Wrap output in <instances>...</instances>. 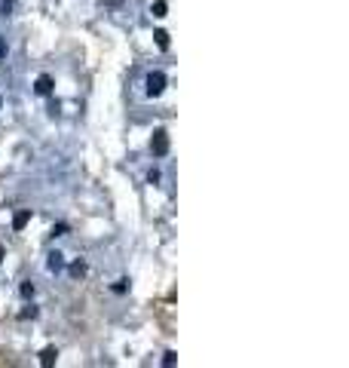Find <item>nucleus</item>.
I'll list each match as a JSON object with an SVG mask.
<instances>
[{
  "instance_id": "obj_1",
  "label": "nucleus",
  "mask_w": 349,
  "mask_h": 368,
  "mask_svg": "<svg viewBox=\"0 0 349 368\" xmlns=\"http://www.w3.org/2000/svg\"><path fill=\"white\" fill-rule=\"evenodd\" d=\"M144 86H147V95H150V98H159L165 92V74L162 71H150L147 80H144Z\"/></svg>"
},
{
  "instance_id": "obj_4",
  "label": "nucleus",
  "mask_w": 349,
  "mask_h": 368,
  "mask_svg": "<svg viewBox=\"0 0 349 368\" xmlns=\"http://www.w3.org/2000/svg\"><path fill=\"white\" fill-rule=\"evenodd\" d=\"M28 221H31V209H22V212H15V218H12V230H25Z\"/></svg>"
},
{
  "instance_id": "obj_19",
  "label": "nucleus",
  "mask_w": 349,
  "mask_h": 368,
  "mask_svg": "<svg viewBox=\"0 0 349 368\" xmlns=\"http://www.w3.org/2000/svg\"><path fill=\"white\" fill-rule=\"evenodd\" d=\"M0 104H3V98H0Z\"/></svg>"
},
{
  "instance_id": "obj_13",
  "label": "nucleus",
  "mask_w": 349,
  "mask_h": 368,
  "mask_svg": "<svg viewBox=\"0 0 349 368\" xmlns=\"http://www.w3.org/2000/svg\"><path fill=\"white\" fill-rule=\"evenodd\" d=\"M114 292H117V294H126V292H129V279H120V283L114 286Z\"/></svg>"
},
{
  "instance_id": "obj_2",
  "label": "nucleus",
  "mask_w": 349,
  "mask_h": 368,
  "mask_svg": "<svg viewBox=\"0 0 349 368\" xmlns=\"http://www.w3.org/2000/svg\"><path fill=\"white\" fill-rule=\"evenodd\" d=\"M150 153L153 156H165L169 153V132L165 129H156L153 138H150Z\"/></svg>"
},
{
  "instance_id": "obj_14",
  "label": "nucleus",
  "mask_w": 349,
  "mask_h": 368,
  "mask_svg": "<svg viewBox=\"0 0 349 368\" xmlns=\"http://www.w3.org/2000/svg\"><path fill=\"white\" fill-rule=\"evenodd\" d=\"M62 233H68V224H55L52 227V236H62Z\"/></svg>"
},
{
  "instance_id": "obj_15",
  "label": "nucleus",
  "mask_w": 349,
  "mask_h": 368,
  "mask_svg": "<svg viewBox=\"0 0 349 368\" xmlns=\"http://www.w3.org/2000/svg\"><path fill=\"white\" fill-rule=\"evenodd\" d=\"M0 9H3V15H9V12H12V0H3V3H0Z\"/></svg>"
},
{
  "instance_id": "obj_5",
  "label": "nucleus",
  "mask_w": 349,
  "mask_h": 368,
  "mask_svg": "<svg viewBox=\"0 0 349 368\" xmlns=\"http://www.w3.org/2000/svg\"><path fill=\"white\" fill-rule=\"evenodd\" d=\"M55 359H59V350H55V347H46L43 353H40V365H43V368L55 365Z\"/></svg>"
},
{
  "instance_id": "obj_12",
  "label": "nucleus",
  "mask_w": 349,
  "mask_h": 368,
  "mask_svg": "<svg viewBox=\"0 0 349 368\" xmlns=\"http://www.w3.org/2000/svg\"><path fill=\"white\" fill-rule=\"evenodd\" d=\"M175 362H178V353H175V350H169V353L162 356V365H175Z\"/></svg>"
},
{
  "instance_id": "obj_3",
  "label": "nucleus",
  "mask_w": 349,
  "mask_h": 368,
  "mask_svg": "<svg viewBox=\"0 0 349 368\" xmlns=\"http://www.w3.org/2000/svg\"><path fill=\"white\" fill-rule=\"evenodd\" d=\"M34 89H37V95H49L52 92V77L49 74H40V77H37V83H34Z\"/></svg>"
},
{
  "instance_id": "obj_16",
  "label": "nucleus",
  "mask_w": 349,
  "mask_h": 368,
  "mask_svg": "<svg viewBox=\"0 0 349 368\" xmlns=\"http://www.w3.org/2000/svg\"><path fill=\"white\" fill-rule=\"evenodd\" d=\"M147 181H150V184H156V181H159V172H156V169H150V175H147Z\"/></svg>"
},
{
  "instance_id": "obj_7",
  "label": "nucleus",
  "mask_w": 349,
  "mask_h": 368,
  "mask_svg": "<svg viewBox=\"0 0 349 368\" xmlns=\"http://www.w3.org/2000/svg\"><path fill=\"white\" fill-rule=\"evenodd\" d=\"M150 12H153V19H165V15H169V3H165V0H156V3L150 6Z\"/></svg>"
},
{
  "instance_id": "obj_18",
  "label": "nucleus",
  "mask_w": 349,
  "mask_h": 368,
  "mask_svg": "<svg viewBox=\"0 0 349 368\" xmlns=\"http://www.w3.org/2000/svg\"><path fill=\"white\" fill-rule=\"evenodd\" d=\"M0 261H3V245H0Z\"/></svg>"
},
{
  "instance_id": "obj_17",
  "label": "nucleus",
  "mask_w": 349,
  "mask_h": 368,
  "mask_svg": "<svg viewBox=\"0 0 349 368\" xmlns=\"http://www.w3.org/2000/svg\"><path fill=\"white\" fill-rule=\"evenodd\" d=\"M3 59H6V40L0 37V62H3Z\"/></svg>"
},
{
  "instance_id": "obj_9",
  "label": "nucleus",
  "mask_w": 349,
  "mask_h": 368,
  "mask_svg": "<svg viewBox=\"0 0 349 368\" xmlns=\"http://www.w3.org/2000/svg\"><path fill=\"white\" fill-rule=\"evenodd\" d=\"M70 276H73V279L86 276V261H73V264H70Z\"/></svg>"
},
{
  "instance_id": "obj_10",
  "label": "nucleus",
  "mask_w": 349,
  "mask_h": 368,
  "mask_svg": "<svg viewBox=\"0 0 349 368\" xmlns=\"http://www.w3.org/2000/svg\"><path fill=\"white\" fill-rule=\"evenodd\" d=\"M37 313H40V310H37L34 304H28V307H25L22 313H18V319H37Z\"/></svg>"
},
{
  "instance_id": "obj_11",
  "label": "nucleus",
  "mask_w": 349,
  "mask_h": 368,
  "mask_svg": "<svg viewBox=\"0 0 349 368\" xmlns=\"http://www.w3.org/2000/svg\"><path fill=\"white\" fill-rule=\"evenodd\" d=\"M18 294H22V297H34V283H22V286H18Z\"/></svg>"
},
{
  "instance_id": "obj_8",
  "label": "nucleus",
  "mask_w": 349,
  "mask_h": 368,
  "mask_svg": "<svg viewBox=\"0 0 349 368\" xmlns=\"http://www.w3.org/2000/svg\"><path fill=\"white\" fill-rule=\"evenodd\" d=\"M153 40H156V46H159V49H169V31H162V28H159V31H153Z\"/></svg>"
},
{
  "instance_id": "obj_6",
  "label": "nucleus",
  "mask_w": 349,
  "mask_h": 368,
  "mask_svg": "<svg viewBox=\"0 0 349 368\" xmlns=\"http://www.w3.org/2000/svg\"><path fill=\"white\" fill-rule=\"evenodd\" d=\"M46 267H49L52 273H59V270L65 267V258H62V252H52V255H49V261H46Z\"/></svg>"
}]
</instances>
